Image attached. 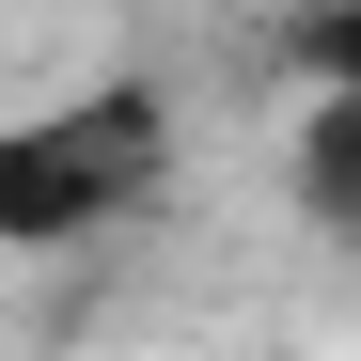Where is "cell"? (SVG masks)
Returning <instances> with one entry per match:
<instances>
[{
  "instance_id": "1",
  "label": "cell",
  "mask_w": 361,
  "mask_h": 361,
  "mask_svg": "<svg viewBox=\"0 0 361 361\" xmlns=\"http://www.w3.org/2000/svg\"><path fill=\"white\" fill-rule=\"evenodd\" d=\"M173 189V110L142 79H94V94H47L0 126V252H79V235L142 220Z\"/></svg>"
},
{
  "instance_id": "2",
  "label": "cell",
  "mask_w": 361,
  "mask_h": 361,
  "mask_svg": "<svg viewBox=\"0 0 361 361\" xmlns=\"http://www.w3.org/2000/svg\"><path fill=\"white\" fill-rule=\"evenodd\" d=\"M283 189H298V220H314L330 252H361V94H298Z\"/></svg>"
},
{
  "instance_id": "3",
  "label": "cell",
  "mask_w": 361,
  "mask_h": 361,
  "mask_svg": "<svg viewBox=\"0 0 361 361\" xmlns=\"http://www.w3.org/2000/svg\"><path fill=\"white\" fill-rule=\"evenodd\" d=\"M283 63H298V94H361V0H314L283 32Z\"/></svg>"
}]
</instances>
